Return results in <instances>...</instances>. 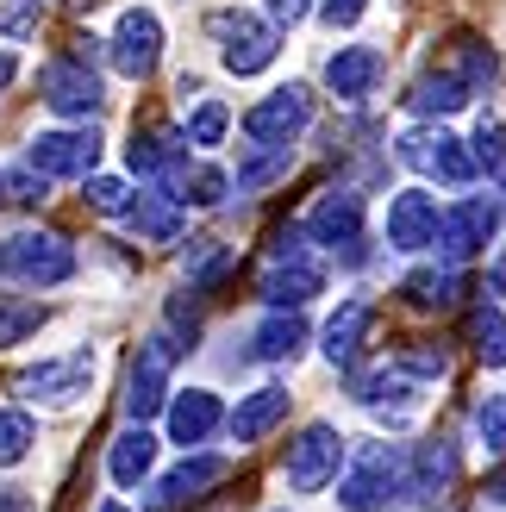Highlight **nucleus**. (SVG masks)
I'll return each instance as SVG.
<instances>
[{
    "mask_svg": "<svg viewBox=\"0 0 506 512\" xmlns=\"http://www.w3.org/2000/svg\"><path fill=\"white\" fill-rule=\"evenodd\" d=\"M438 69H450V75H457V82L475 94V88H488V82H494L500 57H494L488 44H475V38H450V44H444V57H438Z\"/></svg>",
    "mask_w": 506,
    "mask_h": 512,
    "instance_id": "25",
    "label": "nucleus"
},
{
    "mask_svg": "<svg viewBox=\"0 0 506 512\" xmlns=\"http://www.w3.org/2000/svg\"><path fill=\"white\" fill-rule=\"evenodd\" d=\"M288 419V388H257L250 400H238V413H232V438L238 444H257L263 431H275Z\"/></svg>",
    "mask_w": 506,
    "mask_h": 512,
    "instance_id": "23",
    "label": "nucleus"
},
{
    "mask_svg": "<svg viewBox=\"0 0 506 512\" xmlns=\"http://www.w3.org/2000/svg\"><path fill=\"white\" fill-rule=\"evenodd\" d=\"M150 463H157V438H150L144 425L119 431V438H113V450H107V469H113V481H119V488H138V481L150 475Z\"/></svg>",
    "mask_w": 506,
    "mask_h": 512,
    "instance_id": "24",
    "label": "nucleus"
},
{
    "mask_svg": "<svg viewBox=\"0 0 506 512\" xmlns=\"http://www.w3.org/2000/svg\"><path fill=\"white\" fill-rule=\"evenodd\" d=\"M225 125H232V107H225V100H200L194 119H188V144H219Z\"/></svg>",
    "mask_w": 506,
    "mask_h": 512,
    "instance_id": "36",
    "label": "nucleus"
},
{
    "mask_svg": "<svg viewBox=\"0 0 506 512\" xmlns=\"http://www.w3.org/2000/svg\"><path fill=\"white\" fill-rule=\"evenodd\" d=\"M219 419H225L219 413V394H207V388H188V394L169 400V438L175 444H207Z\"/></svg>",
    "mask_w": 506,
    "mask_h": 512,
    "instance_id": "21",
    "label": "nucleus"
},
{
    "mask_svg": "<svg viewBox=\"0 0 506 512\" xmlns=\"http://www.w3.org/2000/svg\"><path fill=\"white\" fill-rule=\"evenodd\" d=\"M469 338H475V356H482L488 369H506V319L494 306H475L469 313Z\"/></svg>",
    "mask_w": 506,
    "mask_h": 512,
    "instance_id": "31",
    "label": "nucleus"
},
{
    "mask_svg": "<svg viewBox=\"0 0 506 512\" xmlns=\"http://www.w3.org/2000/svg\"><path fill=\"white\" fill-rule=\"evenodd\" d=\"M457 294H463V275H457V263L450 269H419V275H407V300L413 306H457Z\"/></svg>",
    "mask_w": 506,
    "mask_h": 512,
    "instance_id": "29",
    "label": "nucleus"
},
{
    "mask_svg": "<svg viewBox=\"0 0 506 512\" xmlns=\"http://www.w3.org/2000/svg\"><path fill=\"white\" fill-rule=\"evenodd\" d=\"M0 269L13 281H32V288H57V281L75 275V250L57 232H19L0 244Z\"/></svg>",
    "mask_w": 506,
    "mask_h": 512,
    "instance_id": "4",
    "label": "nucleus"
},
{
    "mask_svg": "<svg viewBox=\"0 0 506 512\" xmlns=\"http://www.w3.org/2000/svg\"><path fill=\"white\" fill-rule=\"evenodd\" d=\"M363 7H369V0H325V7H319V19L338 32V25H357V19H363Z\"/></svg>",
    "mask_w": 506,
    "mask_h": 512,
    "instance_id": "41",
    "label": "nucleus"
},
{
    "mask_svg": "<svg viewBox=\"0 0 506 512\" xmlns=\"http://www.w3.org/2000/svg\"><path fill=\"white\" fill-rule=\"evenodd\" d=\"M175 356H182V344L175 338H144L138 356H132V375H125V413H132V425L144 419H157L163 406H169V369H175Z\"/></svg>",
    "mask_w": 506,
    "mask_h": 512,
    "instance_id": "3",
    "label": "nucleus"
},
{
    "mask_svg": "<svg viewBox=\"0 0 506 512\" xmlns=\"http://www.w3.org/2000/svg\"><path fill=\"white\" fill-rule=\"evenodd\" d=\"M269 7V19H282V25H300L307 19V0H263Z\"/></svg>",
    "mask_w": 506,
    "mask_h": 512,
    "instance_id": "42",
    "label": "nucleus"
},
{
    "mask_svg": "<svg viewBox=\"0 0 506 512\" xmlns=\"http://www.w3.org/2000/svg\"><path fill=\"white\" fill-rule=\"evenodd\" d=\"M182 157H188V132H175V125H150V132H138L125 144V163L138 175H175Z\"/></svg>",
    "mask_w": 506,
    "mask_h": 512,
    "instance_id": "20",
    "label": "nucleus"
},
{
    "mask_svg": "<svg viewBox=\"0 0 506 512\" xmlns=\"http://www.w3.org/2000/svg\"><path fill=\"white\" fill-rule=\"evenodd\" d=\"M475 431H482V444L494 456H506V394H488L482 406H475Z\"/></svg>",
    "mask_w": 506,
    "mask_h": 512,
    "instance_id": "38",
    "label": "nucleus"
},
{
    "mask_svg": "<svg viewBox=\"0 0 506 512\" xmlns=\"http://www.w3.org/2000/svg\"><path fill=\"white\" fill-rule=\"evenodd\" d=\"M213 38H219V57L232 75H263L275 63V25L257 13H213Z\"/></svg>",
    "mask_w": 506,
    "mask_h": 512,
    "instance_id": "5",
    "label": "nucleus"
},
{
    "mask_svg": "<svg viewBox=\"0 0 506 512\" xmlns=\"http://www.w3.org/2000/svg\"><path fill=\"white\" fill-rule=\"evenodd\" d=\"M100 512H125V506H100Z\"/></svg>",
    "mask_w": 506,
    "mask_h": 512,
    "instance_id": "47",
    "label": "nucleus"
},
{
    "mask_svg": "<svg viewBox=\"0 0 506 512\" xmlns=\"http://www.w3.org/2000/svg\"><path fill=\"white\" fill-rule=\"evenodd\" d=\"M288 169H294V150L288 144H269L250 163H238V188H269L275 175H288Z\"/></svg>",
    "mask_w": 506,
    "mask_h": 512,
    "instance_id": "34",
    "label": "nucleus"
},
{
    "mask_svg": "<svg viewBox=\"0 0 506 512\" xmlns=\"http://www.w3.org/2000/svg\"><path fill=\"white\" fill-rule=\"evenodd\" d=\"M38 88H44V107L63 113V119H88V113L100 107V82H94L88 57H57V63H44Z\"/></svg>",
    "mask_w": 506,
    "mask_h": 512,
    "instance_id": "11",
    "label": "nucleus"
},
{
    "mask_svg": "<svg viewBox=\"0 0 506 512\" xmlns=\"http://www.w3.org/2000/svg\"><path fill=\"white\" fill-rule=\"evenodd\" d=\"M225 269H232V244H225V238H194V250H188V288H213Z\"/></svg>",
    "mask_w": 506,
    "mask_h": 512,
    "instance_id": "32",
    "label": "nucleus"
},
{
    "mask_svg": "<svg viewBox=\"0 0 506 512\" xmlns=\"http://www.w3.org/2000/svg\"><path fill=\"white\" fill-rule=\"evenodd\" d=\"M382 69H388V57L375 44H344L338 57L325 63V88H332L338 100H369L375 82H382Z\"/></svg>",
    "mask_w": 506,
    "mask_h": 512,
    "instance_id": "17",
    "label": "nucleus"
},
{
    "mask_svg": "<svg viewBox=\"0 0 506 512\" xmlns=\"http://www.w3.org/2000/svg\"><path fill=\"white\" fill-rule=\"evenodd\" d=\"M157 57H163V25H157V13H144V7L119 13V32H113V69H119V75H132V82H144V75L157 69Z\"/></svg>",
    "mask_w": 506,
    "mask_h": 512,
    "instance_id": "12",
    "label": "nucleus"
},
{
    "mask_svg": "<svg viewBox=\"0 0 506 512\" xmlns=\"http://www.w3.org/2000/svg\"><path fill=\"white\" fill-rule=\"evenodd\" d=\"M225 475H232V463H225V456H188L182 469H169L157 488H150V512H188L207 488H219Z\"/></svg>",
    "mask_w": 506,
    "mask_h": 512,
    "instance_id": "14",
    "label": "nucleus"
},
{
    "mask_svg": "<svg viewBox=\"0 0 506 512\" xmlns=\"http://www.w3.org/2000/svg\"><path fill=\"white\" fill-rule=\"evenodd\" d=\"M0 194H7V175H0Z\"/></svg>",
    "mask_w": 506,
    "mask_h": 512,
    "instance_id": "48",
    "label": "nucleus"
},
{
    "mask_svg": "<svg viewBox=\"0 0 506 512\" xmlns=\"http://www.w3.org/2000/svg\"><path fill=\"white\" fill-rule=\"evenodd\" d=\"M494 200H463V207H450L438 219V250H444V263H469L475 250H482L494 238Z\"/></svg>",
    "mask_w": 506,
    "mask_h": 512,
    "instance_id": "15",
    "label": "nucleus"
},
{
    "mask_svg": "<svg viewBox=\"0 0 506 512\" xmlns=\"http://www.w3.org/2000/svg\"><path fill=\"white\" fill-rule=\"evenodd\" d=\"M32 419L25 413H13V406H0V469H13V463H25V450H32Z\"/></svg>",
    "mask_w": 506,
    "mask_h": 512,
    "instance_id": "35",
    "label": "nucleus"
},
{
    "mask_svg": "<svg viewBox=\"0 0 506 512\" xmlns=\"http://www.w3.org/2000/svg\"><path fill=\"white\" fill-rule=\"evenodd\" d=\"M300 344H307V325H300V313H269L257 325V356L263 363H288V356H300Z\"/></svg>",
    "mask_w": 506,
    "mask_h": 512,
    "instance_id": "26",
    "label": "nucleus"
},
{
    "mask_svg": "<svg viewBox=\"0 0 506 512\" xmlns=\"http://www.w3.org/2000/svg\"><path fill=\"white\" fill-rule=\"evenodd\" d=\"M338 463H344V438H338L332 425H307L288 444L282 475H288L294 494H319V488H332V481H338Z\"/></svg>",
    "mask_w": 506,
    "mask_h": 512,
    "instance_id": "6",
    "label": "nucleus"
},
{
    "mask_svg": "<svg viewBox=\"0 0 506 512\" xmlns=\"http://www.w3.org/2000/svg\"><path fill=\"white\" fill-rule=\"evenodd\" d=\"M38 19H44V0H0V38H32L38 32Z\"/></svg>",
    "mask_w": 506,
    "mask_h": 512,
    "instance_id": "37",
    "label": "nucleus"
},
{
    "mask_svg": "<svg viewBox=\"0 0 506 512\" xmlns=\"http://www.w3.org/2000/svg\"><path fill=\"white\" fill-rule=\"evenodd\" d=\"M175 200H188V207H219L225 200V169H175Z\"/></svg>",
    "mask_w": 506,
    "mask_h": 512,
    "instance_id": "33",
    "label": "nucleus"
},
{
    "mask_svg": "<svg viewBox=\"0 0 506 512\" xmlns=\"http://www.w3.org/2000/svg\"><path fill=\"white\" fill-rule=\"evenodd\" d=\"M13 75H19V63L7 57V50H0V88H7V82H13Z\"/></svg>",
    "mask_w": 506,
    "mask_h": 512,
    "instance_id": "45",
    "label": "nucleus"
},
{
    "mask_svg": "<svg viewBox=\"0 0 506 512\" xmlns=\"http://www.w3.org/2000/svg\"><path fill=\"white\" fill-rule=\"evenodd\" d=\"M132 232L150 238V244H169V238H182V207H175V194H138V207H132Z\"/></svg>",
    "mask_w": 506,
    "mask_h": 512,
    "instance_id": "27",
    "label": "nucleus"
},
{
    "mask_svg": "<svg viewBox=\"0 0 506 512\" xmlns=\"http://www.w3.org/2000/svg\"><path fill=\"white\" fill-rule=\"evenodd\" d=\"M44 182H50V175H38L32 163H25V169H13V175H7V194L19 200V207H38V200H44Z\"/></svg>",
    "mask_w": 506,
    "mask_h": 512,
    "instance_id": "39",
    "label": "nucleus"
},
{
    "mask_svg": "<svg viewBox=\"0 0 506 512\" xmlns=\"http://www.w3.org/2000/svg\"><path fill=\"white\" fill-rule=\"evenodd\" d=\"M307 238L325 244L332 256H344V263H363V194L332 188V194H325L319 207L307 213Z\"/></svg>",
    "mask_w": 506,
    "mask_h": 512,
    "instance_id": "7",
    "label": "nucleus"
},
{
    "mask_svg": "<svg viewBox=\"0 0 506 512\" xmlns=\"http://www.w3.org/2000/svg\"><path fill=\"white\" fill-rule=\"evenodd\" d=\"M38 325H44V306H38V300H25V294H0V350L25 344Z\"/></svg>",
    "mask_w": 506,
    "mask_h": 512,
    "instance_id": "30",
    "label": "nucleus"
},
{
    "mask_svg": "<svg viewBox=\"0 0 506 512\" xmlns=\"http://www.w3.org/2000/svg\"><path fill=\"white\" fill-rule=\"evenodd\" d=\"M394 157L407 163V169H419V175H438V182H450V188L475 182V157L463 150V138L444 132V125H438V132H407Z\"/></svg>",
    "mask_w": 506,
    "mask_h": 512,
    "instance_id": "8",
    "label": "nucleus"
},
{
    "mask_svg": "<svg viewBox=\"0 0 506 512\" xmlns=\"http://www.w3.org/2000/svg\"><path fill=\"white\" fill-rule=\"evenodd\" d=\"M438 200L425 194V188H407V194H394V207H388V244L394 250H425V244H438Z\"/></svg>",
    "mask_w": 506,
    "mask_h": 512,
    "instance_id": "16",
    "label": "nucleus"
},
{
    "mask_svg": "<svg viewBox=\"0 0 506 512\" xmlns=\"http://www.w3.org/2000/svg\"><path fill=\"white\" fill-rule=\"evenodd\" d=\"M400 494H413L400 450H394V444H363L357 469H350V481L338 488V506H344V512H375V506H388V500H400Z\"/></svg>",
    "mask_w": 506,
    "mask_h": 512,
    "instance_id": "2",
    "label": "nucleus"
},
{
    "mask_svg": "<svg viewBox=\"0 0 506 512\" xmlns=\"http://www.w3.org/2000/svg\"><path fill=\"white\" fill-rule=\"evenodd\" d=\"M488 288H494V294H506V250H500V263L488 269Z\"/></svg>",
    "mask_w": 506,
    "mask_h": 512,
    "instance_id": "43",
    "label": "nucleus"
},
{
    "mask_svg": "<svg viewBox=\"0 0 506 512\" xmlns=\"http://www.w3.org/2000/svg\"><path fill=\"white\" fill-rule=\"evenodd\" d=\"M88 381H94V350H69V356H57V363L25 369V375H19V394L69 406V400H82V394H88Z\"/></svg>",
    "mask_w": 506,
    "mask_h": 512,
    "instance_id": "13",
    "label": "nucleus"
},
{
    "mask_svg": "<svg viewBox=\"0 0 506 512\" xmlns=\"http://www.w3.org/2000/svg\"><path fill=\"white\" fill-rule=\"evenodd\" d=\"M488 500H500V506H506V469H500V475H488Z\"/></svg>",
    "mask_w": 506,
    "mask_h": 512,
    "instance_id": "44",
    "label": "nucleus"
},
{
    "mask_svg": "<svg viewBox=\"0 0 506 512\" xmlns=\"http://www.w3.org/2000/svg\"><path fill=\"white\" fill-rule=\"evenodd\" d=\"M88 207L125 213V182H113V175H88Z\"/></svg>",
    "mask_w": 506,
    "mask_h": 512,
    "instance_id": "40",
    "label": "nucleus"
},
{
    "mask_svg": "<svg viewBox=\"0 0 506 512\" xmlns=\"http://www.w3.org/2000/svg\"><path fill=\"white\" fill-rule=\"evenodd\" d=\"M307 119H313V100H307V88H275L269 100H257V107L244 113V132H250V144H294L300 132H307Z\"/></svg>",
    "mask_w": 506,
    "mask_h": 512,
    "instance_id": "10",
    "label": "nucleus"
},
{
    "mask_svg": "<svg viewBox=\"0 0 506 512\" xmlns=\"http://www.w3.org/2000/svg\"><path fill=\"white\" fill-rule=\"evenodd\" d=\"M319 288H325V263L300 244V232H282L275 250H269V263H263V275H257V294L269 306H300V300H313Z\"/></svg>",
    "mask_w": 506,
    "mask_h": 512,
    "instance_id": "1",
    "label": "nucleus"
},
{
    "mask_svg": "<svg viewBox=\"0 0 506 512\" xmlns=\"http://www.w3.org/2000/svg\"><path fill=\"white\" fill-rule=\"evenodd\" d=\"M457 475H463V463H457V444H419V456L407 463V488L425 500V506H438L450 488H457Z\"/></svg>",
    "mask_w": 506,
    "mask_h": 512,
    "instance_id": "18",
    "label": "nucleus"
},
{
    "mask_svg": "<svg viewBox=\"0 0 506 512\" xmlns=\"http://www.w3.org/2000/svg\"><path fill=\"white\" fill-rule=\"evenodd\" d=\"M25 163L50 182H88L94 163H100V138L94 132H38L32 150H25Z\"/></svg>",
    "mask_w": 506,
    "mask_h": 512,
    "instance_id": "9",
    "label": "nucleus"
},
{
    "mask_svg": "<svg viewBox=\"0 0 506 512\" xmlns=\"http://www.w3.org/2000/svg\"><path fill=\"white\" fill-rule=\"evenodd\" d=\"M407 107L413 113H457V107H469V88L450 69H432V75H419V88L407 94Z\"/></svg>",
    "mask_w": 506,
    "mask_h": 512,
    "instance_id": "28",
    "label": "nucleus"
},
{
    "mask_svg": "<svg viewBox=\"0 0 506 512\" xmlns=\"http://www.w3.org/2000/svg\"><path fill=\"white\" fill-rule=\"evenodd\" d=\"M419 388H425V375L407 363V356H394V363H382L375 375H363V381H357V400L369 406V413H388V406L419 400Z\"/></svg>",
    "mask_w": 506,
    "mask_h": 512,
    "instance_id": "19",
    "label": "nucleus"
},
{
    "mask_svg": "<svg viewBox=\"0 0 506 512\" xmlns=\"http://www.w3.org/2000/svg\"><path fill=\"white\" fill-rule=\"evenodd\" d=\"M369 325H375V306L369 300H344L332 313V325H325V356H332L338 369H350L357 350H363V338H369Z\"/></svg>",
    "mask_w": 506,
    "mask_h": 512,
    "instance_id": "22",
    "label": "nucleus"
},
{
    "mask_svg": "<svg viewBox=\"0 0 506 512\" xmlns=\"http://www.w3.org/2000/svg\"><path fill=\"white\" fill-rule=\"evenodd\" d=\"M0 512H25V494H0Z\"/></svg>",
    "mask_w": 506,
    "mask_h": 512,
    "instance_id": "46",
    "label": "nucleus"
}]
</instances>
